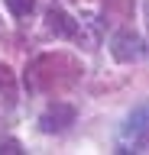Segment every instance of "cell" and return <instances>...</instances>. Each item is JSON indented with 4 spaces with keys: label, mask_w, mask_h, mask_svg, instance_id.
<instances>
[{
    "label": "cell",
    "mask_w": 149,
    "mask_h": 155,
    "mask_svg": "<svg viewBox=\"0 0 149 155\" xmlns=\"http://www.w3.org/2000/svg\"><path fill=\"white\" fill-rule=\"evenodd\" d=\"M81 81V61L68 52H42L26 65L23 84L32 94H65Z\"/></svg>",
    "instance_id": "obj_1"
},
{
    "label": "cell",
    "mask_w": 149,
    "mask_h": 155,
    "mask_svg": "<svg viewBox=\"0 0 149 155\" xmlns=\"http://www.w3.org/2000/svg\"><path fill=\"white\" fill-rule=\"evenodd\" d=\"M3 3H7V10H10L16 19H26V16L36 13V0H3Z\"/></svg>",
    "instance_id": "obj_8"
},
{
    "label": "cell",
    "mask_w": 149,
    "mask_h": 155,
    "mask_svg": "<svg viewBox=\"0 0 149 155\" xmlns=\"http://www.w3.org/2000/svg\"><path fill=\"white\" fill-rule=\"evenodd\" d=\"M120 152H149V104H139L120 126Z\"/></svg>",
    "instance_id": "obj_2"
},
{
    "label": "cell",
    "mask_w": 149,
    "mask_h": 155,
    "mask_svg": "<svg viewBox=\"0 0 149 155\" xmlns=\"http://www.w3.org/2000/svg\"><path fill=\"white\" fill-rule=\"evenodd\" d=\"M146 39L136 36L133 29H120V32H113V39H110V55L117 58L120 65H133V61H143L146 58Z\"/></svg>",
    "instance_id": "obj_3"
},
{
    "label": "cell",
    "mask_w": 149,
    "mask_h": 155,
    "mask_svg": "<svg viewBox=\"0 0 149 155\" xmlns=\"http://www.w3.org/2000/svg\"><path fill=\"white\" fill-rule=\"evenodd\" d=\"M0 100L7 107L16 104V78H13V71L3 65V61H0Z\"/></svg>",
    "instance_id": "obj_7"
},
{
    "label": "cell",
    "mask_w": 149,
    "mask_h": 155,
    "mask_svg": "<svg viewBox=\"0 0 149 155\" xmlns=\"http://www.w3.org/2000/svg\"><path fill=\"white\" fill-rule=\"evenodd\" d=\"M136 0H104V19L107 23H127L133 19Z\"/></svg>",
    "instance_id": "obj_6"
},
{
    "label": "cell",
    "mask_w": 149,
    "mask_h": 155,
    "mask_svg": "<svg viewBox=\"0 0 149 155\" xmlns=\"http://www.w3.org/2000/svg\"><path fill=\"white\" fill-rule=\"evenodd\" d=\"M75 116H78V113H75V107L59 100V104H52L49 110L39 116V129H42V133H49V136L52 133H65V129L75 123Z\"/></svg>",
    "instance_id": "obj_4"
},
{
    "label": "cell",
    "mask_w": 149,
    "mask_h": 155,
    "mask_svg": "<svg viewBox=\"0 0 149 155\" xmlns=\"http://www.w3.org/2000/svg\"><path fill=\"white\" fill-rule=\"evenodd\" d=\"M46 26H49L52 36H59V39H78V32H81V23L71 19L62 7H49V13H46Z\"/></svg>",
    "instance_id": "obj_5"
},
{
    "label": "cell",
    "mask_w": 149,
    "mask_h": 155,
    "mask_svg": "<svg viewBox=\"0 0 149 155\" xmlns=\"http://www.w3.org/2000/svg\"><path fill=\"white\" fill-rule=\"evenodd\" d=\"M0 152L16 155V152H23V149H20V142H16V139H7V142H0Z\"/></svg>",
    "instance_id": "obj_9"
}]
</instances>
